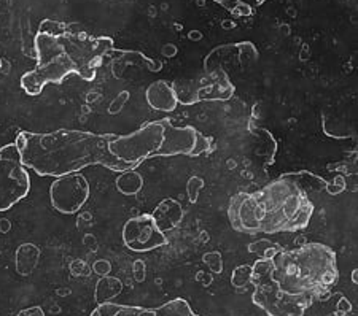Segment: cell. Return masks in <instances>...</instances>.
Returning a JSON list of instances; mask_svg holds the SVG:
<instances>
[{
	"label": "cell",
	"instance_id": "6da1fadb",
	"mask_svg": "<svg viewBox=\"0 0 358 316\" xmlns=\"http://www.w3.org/2000/svg\"><path fill=\"white\" fill-rule=\"evenodd\" d=\"M113 135L78 129H57L48 134L22 130L15 140L21 163L38 176H66L90 165L113 172L134 170V165L115 158L108 148Z\"/></svg>",
	"mask_w": 358,
	"mask_h": 316
},
{
	"label": "cell",
	"instance_id": "7a4b0ae2",
	"mask_svg": "<svg viewBox=\"0 0 358 316\" xmlns=\"http://www.w3.org/2000/svg\"><path fill=\"white\" fill-rule=\"evenodd\" d=\"M271 277L282 292L306 306L323 299L338 283L336 253L323 243H306L296 250H282L271 257Z\"/></svg>",
	"mask_w": 358,
	"mask_h": 316
},
{
	"label": "cell",
	"instance_id": "3957f363",
	"mask_svg": "<svg viewBox=\"0 0 358 316\" xmlns=\"http://www.w3.org/2000/svg\"><path fill=\"white\" fill-rule=\"evenodd\" d=\"M110 153L123 163L137 167L152 158L201 156L212 151V140L192 126H176L169 118L148 123L128 135L108 143Z\"/></svg>",
	"mask_w": 358,
	"mask_h": 316
},
{
	"label": "cell",
	"instance_id": "277c9868",
	"mask_svg": "<svg viewBox=\"0 0 358 316\" xmlns=\"http://www.w3.org/2000/svg\"><path fill=\"white\" fill-rule=\"evenodd\" d=\"M259 209V232H294L309 226L314 204L309 194L287 174L253 193Z\"/></svg>",
	"mask_w": 358,
	"mask_h": 316
},
{
	"label": "cell",
	"instance_id": "5b68a950",
	"mask_svg": "<svg viewBox=\"0 0 358 316\" xmlns=\"http://www.w3.org/2000/svg\"><path fill=\"white\" fill-rule=\"evenodd\" d=\"M66 22L45 20L34 40L37 66L21 77V88L27 96H40L48 83L61 84L69 75H75V66L62 47L59 36Z\"/></svg>",
	"mask_w": 358,
	"mask_h": 316
},
{
	"label": "cell",
	"instance_id": "8992f818",
	"mask_svg": "<svg viewBox=\"0 0 358 316\" xmlns=\"http://www.w3.org/2000/svg\"><path fill=\"white\" fill-rule=\"evenodd\" d=\"M62 47L75 66V75L92 82L106 57L113 51L110 37H94L78 24H66L59 36Z\"/></svg>",
	"mask_w": 358,
	"mask_h": 316
},
{
	"label": "cell",
	"instance_id": "52a82bcc",
	"mask_svg": "<svg viewBox=\"0 0 358 316\" xmlns=\"http://www.w3.org/2000/svg\"><path fill=\"white\" fill-rule=\"evenodd\" d=\"M271 270L273 262L268 257H262L252 266L250 283L255 286L252 294L253 303L268 316H304L309 306L282 292L271 277Z\"/></svg>",
	"mask_w": 358,
	"mask_h": 316
},
{
	"label": "cell",
	"instance_id": "ba28073f",
	"mask_svg": "<svg viewBox=\"0 0 358 316\" xmlns=\"http://www.w3.org/2000/svg\"><path fill=\"white\" fill-rule=\"evenodd\" d=\"M31 191V178L15 142L0 148V211H8Z\"/></svg>",
	"mask_w": 358,
	"mask_h": 316
},
{
	"label": "cell",
	"instance_id": "9c48e42d",
	"mask_svg": "<svg viewBox=\"0 0 358 316\" xmlns=\"http://www.w3.org/2000/svg\"><path fill=\"white\" fill-rule=\"evenodd\" d=\"M209 73V78H199L198 82H176L172 84L178 103L194 105L201 100H228L234 94V86L229 82L228 73L223 68H217Z\"/></svg>",
	"mask_w": 358,
	"mask_h": 316
},
{
	"label": "cell",
	"instance_id": "30bf717a",
	"mask_svg": "<svg viewBox=\"0 0 358 316\" xmlns=\"http://www.w3.org/2000/svg\"><path fill=\"white\" fill-rule=\"evenodd\" d=\"M90 183L83 175L71 174L51 183L50 200L55 210L62 215H75L90 199Z\"/></svg>",
	"mask_w": 358,
	"mask_h": 316
},
{
	"label": "cell",
	"instance_id": "8fae6325",
	"mask_svg": "<svg viewBox=\"0 0 358 316\" xmlns=\"http://www.w3.org/2000/svg\"><path fill=\"white\" fill-rule=\"evenodd\" d=\"M123 243L136 253H147L167 245V237L159 231L152 215L131 218L123 226Z\"/></svg>",
	"mask_w": 358,
	"mask_h": 316
},
{
	"label": "cell",
	"instance_id": "7c38bea8",
	"mask_svg": "<svg viewBox=\"0 0 358 316\" xmlns=\"http://www.w3.org/2000/svg\"><path fill=\"white\" fill-rule=\"evenodd\" d=\"M91 316H199L193 312V308L185 299H172L164 306L157 308L121 306V303L103 302L92 310Z\"/></svg>",
	"mask_w": 358,
	"mask_h": 316
},
{
	"label": "cell",
	"instance_id": "4fadbf2b",
	"mask_svg": "<svg viewBox=\"0 0 358 316\" xmlns=\"http://www.w3.org/2000/svg\"><path fill=\"white\" fill-rule=\"evenodd\" d=\"M228 218L236 231L245 234L259 232V209L253 193H239L231 199Z\"/></svg>",
	"mask_w": 358,
	"mask_h": 316
},
{
	"label": "cell",
	"instance_id": "5bb4252c",
	"mask_svg": "<svg viewBox=\"0 0 358 316\" xmlns=\"http://www.w3.org/2000/svg\"><path fill=\"white\" fill-rule=\"evenodd\" d=\"M147 102L153 110L171 113L174 112L178 105V99L172 84L163 80H158L148 86L147 89Z\"/></svg>",
	"mask_w": 358,
	"mask_h": 316
},
{
	"label": "cell",
	"instance_id": "9a60e30c",
	"mask_svg": "<svg viewBox=\"0 0 358 316\" xmlns=\"http://www.w3.org/2000/svg\"><path fill=\"white\" fill-rule=\"evenodd\" d=\"M152 218L155 220V223H157L159 231L163 232L172 231V229L180 224L183 218L182 205L176 202L174 199H166L157 206V209H155Z\"/></svg>",
	"mask_w": 358,
	"mask_h": 316
},
{
	"label": "cell",
	"instance_id": "2e32d148",
	"mask_svg": "<svg viewBox=\"0 0 358 316\" xmlns=\"http://www.w3.org/2000/svg\"><path fill=\"white\" fill-rule=\"evenodd\" d=\"M143 186V178L136 170L121 172V175L117 178V188L121 194L134 195L141 191Z\"/></svg>",
	"mask_w": 358,
	"mask_h": 316
},
{
	"label": "cell",
	"instance_id": "e0dca14e",
	"mask_svg": "<svg viewBox=\"0 0 358 316\" xmlns=\"http://www.w3.org/2000/svg\"><path fill=\"white\" fill-rule=\"evenodd\" d=\"M20 251L24 253L26 257H22L20 255L16 256V266H18V272L21 275H29L34 270V267L37 266L40 250L37 248V246L27 243V245L20 246Z\"/></svg>",
	"mask_w": 358,
	"mask_h": 316
},
{
	"label": "cell",
	"instance_id": "ac0fdd59",
	"mask_svg": "<svg viewBox=\"0 0 358 316\" xmlns=\"http://www.w3.org/2000/svg\"><path fill=\"white\" fill-rule=\"evenodd\" d=\"M121 288H123V285H121V281L118 278H112V277L102 278L99 283H97V288H96L97 302L99 303L110 302V299L117 297L120 294Z\"/></svg>",
	"mask_w": 358,
	"mask_h": 316
},
{
	"label": "cell",
	"instance_id": "d6986e66",
	"mask_svg": "<svg viewBox=\"0 0 358 316\" xmlns=\"http://www.w3.org/2000/svg\"><path fill=\"white\" fill-rule=\"evenodd\" d=\"M250 278H252V266H241L233 272L231 283H233L234 288H244V286L250 283Z\"/></svg>",
	"mask_w": 358,
	"mask_h": 316
},
{
	"label": "cell",
	"instance_id": "ffe728a7",
	"mask_svg": "<svg viewBox=\"0 0 358 316\" xmlns=\"http://www.w3.org/2000/svg\"><path fill=\"white\" fill-rule=\"evenodd\" d=\"M202 188H204V180H202V178H199V176L189 178V181H188V185H187L189 202H192V204L198 202V195H199V191H201Z\"/></svg>",
	"mask_w": 358,
	"mask_h": 316
},
{
	"label": "cell",
	"instance_id": "44dd1931",
	"mask_svg": "<svg viewBox=\"0 0 358 316\" xmlns=\"http://www.w3.org/2000/svg\"><path fill=\"white\" fill-rule=\"evenodd\" d=\"M145 266H143L142 261H136L134 262V272H136V280L137 281H142L143 277H145Z\"/></svg>",
	"mask_w": 358,
	"mask_h": 316
},
{
	"label": "cell",
	"instance_id": "7402d4cb",
	"mask_svg": "<svg viewBox=\"0 0 358 316\" xmlns=\"http://www.w3.org/2000/svg\"><path fill=\"white\" fill-rule=\"evenodd\" d=\"M20 316H45V315L40 307H32L29 310H24V312H21Z\"/></svg>",
	"mask_w": 358,
	"mask_h": 316
},
{
	"label": "cell",
	"instance_id": "603a6c76",
	"mask_svg": "<svg viewBox=\"0 0 358 316\" xmlns=\"http://www.w3.org/2000/svg\"><path fill=\"white\" fill-rule=\"evenodd\" d=\"M263 2H264V0H255V3H257V5H262Z\"/></svg>",
	"mask_w": 358,
	"mask_h": 316
},
{
	"label": "cell",
	"instance_id": "cb8c5ba5",
	"mask_svg": "<svg viewBox=\"0 0 358 316\" xmlns=\"http://www.w3.org/2000/svg\"><path fill=\"white\" fill-rule=\"evenodd\" d=\"M2 64H3V62H2V57H0V68H2Z\"/></svg>",
	"mask_w": 358,
	"mask_h": 316
}]
</instances>
